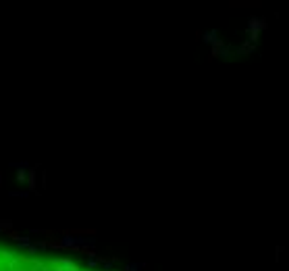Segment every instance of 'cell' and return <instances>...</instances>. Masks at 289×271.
<instances>
[{
	"label": "cell",
	"mask_w": 289,
	"mask_h": 271,
	"mask_svg": "<svg viewBox=\"0 0 289 271\" xmlns=\"http://www.w3.org/2000/svg\"><path fill=\"white\" fill-rule=\"evenodd\" d=\"M0 271H98V269L96 265H86L73 257L25 250L19 246H13V244L0 242Z\"/></svg>",
	"instance_id": "1"
}]
</instances>
